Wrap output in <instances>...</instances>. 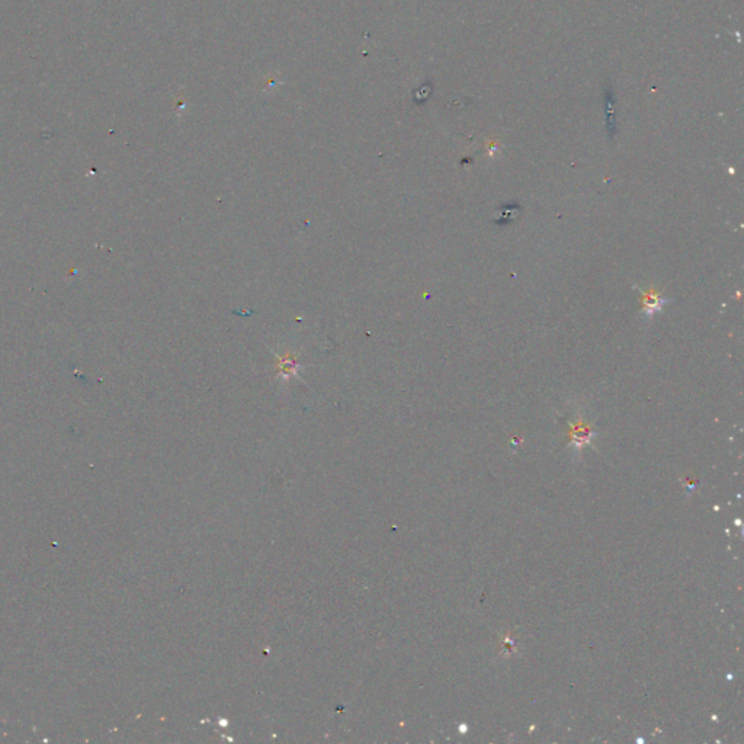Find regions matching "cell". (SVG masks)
I'll return each instance as SVG.
<instances>
[{
    "mask_svg": "<svg viewBox=\"0 0 744 744\" xmlns=\"http://www.w3.org/2000/svg\"><path fill=\"white\" fill-rule=\"evenodd\" d=\"M635 289L640 291V294L642 295V311H641V317L646 318V320H650L652 317H654V314L660 313L668 303H671V300L667 299H663V296L660 294H657L656 291H642L641 288H638L637 285H634Z\"/></svg>",
    "mask_w": 744,
    "mask_h": 744,
    "instance_id": "cell-1",
    "label": "cell"
}]
</instances>
